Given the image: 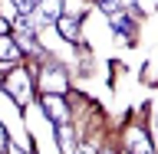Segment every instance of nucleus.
Listing matches in <instances>:
<instances>
[{"label": "nucleus", "instance_id": "f257e3e1", "mask_svg": "<svg viewBox=\"0 0 158 154\" xmlns=\"http://www.w3.org/2000/svg\"><path fill=\"white\" fill-rule=\"evenodd\" d=\"M40 105H43V115L53 121V125H66V118H69V108H66V102L59 95H53V92H46V95L40 98Z\"/></svg>", "mask_w": 158, "mask_h": 154}, {"label": "nucleus", "instance_id": "f03ea898", "mask_svg": "<svg viewBox=\"0 0 158 154\" xmlns=\"http://www.w3.org/2000/svg\"><path fill=\"white\" fill-rule=\"evenodd\" d=\"M3 89H7L10 95H13V102L23 108V102H27V95H30V82H27V76H23V72H13V76H7Z\"/></svg>", "mask_w": 158, "mask_h": 154}, {"label": "nucleus", "instance_id": "7ed1b4c3", "mask_svg": "<svg viewBox=\"0 0 158 154\" xmlns=\"http://www.w3.org/2000/svg\"><path fill=\"white\" fill-rule=\"evenodd\" d=\"M56 26H59V33H63L69 43H76V46L82 43V36H79V23H76L73 17H59V20H56Z\"/></svg>", "mask_w": 158, "mask_h": 154}, {"label": "nucleus", "instance_id": "20e7f679", "mask_svg": "<svg viewBox=\"0 0 158 154\" xmlns=\"http://www.w3.org/2000/svg\"><path fill=\"white\" fill-rule=\"evenodd\" d=\"M20 59V46L13 36H0V62H17Z\"/></svg>", "mask_w": 158, "mask_h": 154}, {"label": "nucleus", "instance_id": "39448f33", "mask_svg": "<svg viewBox=\"0 0 158 154\" xmlns=\"http://www.w3.org/2000/svg\"><path fill=\"white\" fill-rule=\"evenodd\" d=\"M128 144L135 148L132 154H152V148H148V138L142 128H128Z\"/></svg>", "mask_w": 158, "mask_h": 154}, {"label": "nucleus", "instance_id": "423d86ee", "mask_svg": "<svg viewBox=\"0 0 158 154\" xmlns=\"http://www.w3.org/2000/svg\"><path fill=\"white\" fill-rule=\"evenodd\" d=\"M40 13L46 20H59V13H63V0H43L40 3Z\"/></svg>", "mask_w": 158, "mask_h": 154}, {"label": "nucleus", "instance_id": "0eeeda50", "mask_svg": "<svg viewBox=\"0 0 158 154\" xmlns=\"http://www.w3.org/2000/svg\"><path fill=\"white\" fill-rule=\"evenodd\" d=\"M112 30H115L118 36H128V30H132V20H128V17H115V20H112Z\"/></svg>", "mask_w": 158, "mask_h": 154}, {"label": "nucleus", "instance_id": "6e6552de", "mask_svg": "<svg viewBox=\"0 0 158 154\" xmlns=\"http://www.w3.org/2000/svg\"><path fill=\"white\" fill-rule=\"evenodd\" d=\"M13 7L20 10V17H30V13H33L40 3H36V0H13Z\"/></svg>", "mask_w": 158, "mask_h": 154}, {"label": "nucleus", "instance_id": "1a4fd4ad", "mask_svg": "<svg viewBox=\"0 0 158 154\" xmlns=\"http://www.w3.org/2000/svg\"><path fill=\"white\" fill-rule=\"evenodd\" d=\"M99 7L106 10V13H112V10H118V0H99Z\"/></svg>", "mask_w": 158, "mask_h": 154}, {"label": "nucleus", "instance_id": "9d476101", "mask_svg": "<svg viewBox=\"0 0 158 154\" xmlns=\"http://www.w3.org/2000/svg\"><path fill=\"white\" fill-rule=\"evenodd\" d=\"M73 154H96V148H92V144H79Z\"/></svg>", "mask_w": 158, "mask_h": 154}, {"label": "nucleus", "instance_id": "9b49d317", "mask_svg": "<svg viewBox=\"0 0 158 154\" xmlns=\"http://www.w3.org/2000/svg\"><path fill=\"white\" fill-rule=\"evenodd\" d=\"M7 144H10V138H7V128L0 125V148H7Z\"/></svg>", "mask_w": 158, "mask_h": 154}, {"label": "nucleus", "instance_id": "f8f14e48", "mask_svg": "<svg viewBox=\"0 0 158 154\" xmlns=\"http://www.w3.org/2000/svg\"><path fill=\"white\" fill-rule=\"evenodd\" d=\"M0 36H10V26H7V20L0 17Z\"/></svg>", "mask_w": 158, "mask_h": 154}, {"label": "nucleus", "instance_id": "ddd939ff", "mask_svg": "<svg viewBox=\"0 0 158 154\" xmlns=\"http://www.w3.org/2000/svg\"><path fill=\"white\" fill-rule=\"evenodd\" d=\"M7 151H10V154H23V151H20L17 144H7Z\"/></svg>", "mask_w": 158, "mask_h": 154}, {"label": "nucleus", "instance_id": "4468645a", "mask_svg": "<svg viewBox=\"0 0 158 154\" xmlns=\"http://www.w3.org/2000/svg\"><path fill=\"white\" fill-rule=\"evenodd\" d=\"M102 154H112V151H102Z\"/></svg>", "mask_w": 158, "mask_h": 154}]
</instances>
